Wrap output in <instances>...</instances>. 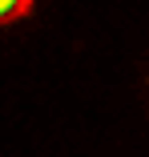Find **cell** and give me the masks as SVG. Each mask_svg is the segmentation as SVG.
<instances>
[{
    "label": "cell",
    "instance_id": "cell-1",
    "mask_svg": "<svg viewBox=\"0 0 149 157\" xmlns=\"http://www.w3.org/2000/svg\"><path fill=\"white\" fill-rule=\"evenodd\" d=\"M32 4H36V0H0V24H16V20H24L28 12H32Z\"/></svg>",
    "mask_w": 149,
    "mask_h": 157
}]
</instances>
